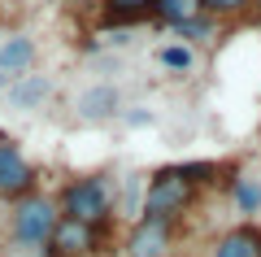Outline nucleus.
<instances>
[{"instance_id": "f257e3e1", "label": "nucleus", "mask_w": 261, "mask_h": 257, "mask_svg": "<svg viewBox=\"0 0 261 257\" xmlns=\"http://www.w3.org/2000/svg\"><path fill=\"white\" fill-rule=\"evenodd\" d=\"M187 201H192V179L183 175V166L157 170V175H152V183L144 188V218L170 222L174 214L187 209Z\"/></svg>"}, {"instance_id": "f03ea898", "label": "nucleus", "mask_w": 261, "mask_h": 257, "mask_svg": "<svg viewBox=\"0 0 261 257\" xmlns=\"http://www.w3.org/2000/svg\"><path fill=\"white\" fill-rule=\"evenodd\" d=\"M57 227V209L48 196H22L13 209V240L18 244H48Z\"/></svg>"}, {"instance_id": "7ed1b4c3", "label": "nucleus", "mask_w": 261, "mask_h": 257, "mask_svg": "<svg viewBox=\"0 0 261 257\" xmlns=\"http://www.w3.org/2000/svg\"><path fill=\"white\" fill-rule=\"evenodd\" d=\"M61 205H65V218H79L87 227H96V222L109 218V188L100 179H79V183L65 188Z\"/></svg>"}, {"instance_id": "20e7f679", "label": "nucleus", "mask_w": 261, "mask_h": 257, "mask_svg": "<svg viewBox=\"0 0 261 257\" xmlns=\"http://www.w3.org/2000/svg\"><path fill=\"white\" fill-rule=\"evenodd\" d=\"M74 109H79L83 122H105V118H118L122 113V96H118L113 83H96V87H87V92H79Z\"/></svg>"}, {"instance_id": "39448f33", "label": "nucleus", "mask_w": 261, "mask_h": 257, "mask_svg": "<svg viewBox=\"0 0 261 257\" xmlns=\"http://www.w3.org/2000/svg\"><path fill=\"white\" fill-rule=\"evenodd\" d=\"M31 183H35V175H31V166L22 161L18 148L0 144V196L9 201V196H27Z\"/></svg>"}, {"instance_id": "423d86ee", "label": "nucleus", "mask_w": 261, "mask_h": 257, "mask_svg": "<svg viewBox=\"0 0 261 257\" xmlns=\"http://www.w3.org/2000/svg\"><path fill=\"white\" fill-rule=\"evenodd\" d=\"M48 244L57 248V257H83V253H92L96 236H92V227L79 222V218H57L53 240H48Z\"/></svg>"}, {"instance_id": "0eeeda50", "label": "nucleus", "mask_w": 261, "mask_h": 257, "mask_svg": "<svg viewBox=\"0 0 261 257\" xmlns=\"http://www.w3.org/2000/svg\"><path fill=\"white\" fill-rule=\"evenodd\" d=\"M166 244H170V222L140 218L130 240H126V253L130 257H166Z\"/></svg>"}, {"instance_id": "6e6552de", "label": "nucleus", "mask_w": 261, "mask_h": 257, "mask_svg": "<svg viewBox=\"0 0 261 257\" xmlns=\"http://www.w3.org/2000/svg\"><path fill=\"white\" fill-rule=\"evenodd\" d=\"M48 96H53V79H48V74H22L18 83H9V109L31 113V109H39Z\"/></svg>"}, {"instance_id": "1a4fd4ad", "label": "nucleus", "mask_w": 261, "mask_h": 257, "mask_svg": "<svg viewBox=\"0 0 261 257\" xmlns=\"http://www.w3.org/2000/svg\"><path fill=\"white\" fill-rule=\"evenodd\" d=\"M214 257H261V227H235L218 240Z\"/></svg>"}, {"instance_id": "9d476101", "label": "nucleus", "mask_w": 261, "mask_h": 257, "mask_svg": "<svg viewBox=\"0 0 261 257\" xmlns=\"http://www.w3.org/2000/svg\"><path fill=\"white\" fill-rule=\"evenodd\" d=\"M31 61H35V44H31L27 35H13V39L0 44V70H5V74L31 70Z\"/></svg>"}, {"instance_id": "9b49d317", "label": "nucleus", "mask_w": 261, "mask_h": 257, "mask_svg": "<svg viewBox=\"0 0 261 257\" xmlns=\"http://www.w3.org/2000/svg\"><path fill=\"white\" fill-rule=\"evenodd\" d=\"M152 9H157L166 22L183 27V22H196V18H200V13H205V5H200V0H152Z\"/></svg>"}, {"instance_id": "f8f14e48", "label": "nucleus", "mask_w": 261, "mask_h": 257, "mask_svg": "<svg viewBox=\"0 0 261 257\" xmlns=\"http://www.w3.org/2000/svg\"><path fill=\"white\" fill-rule=\"evenodd\" d=\"M235 205H240V214H257L261 209V179H252V175L235 179Z\"/></svg>"}, {"instance_id": "ddd939ff", "label": "nucleus", "mask_w": 261, "mask_h": 257, "mask_svg": "<svg viewBox=\"0 0 261 257\" xmlns=\"http://www.w3.org/2000/svg\"><path fill=\"white\" fill-rule=\"evenodd\" d=\"M157 61L166 65V70H174V74H187V70L196 65V53H192L187 44H166V48L157 53Z\"/></svg>"}, {"instance_id": "4468645a", "label": "nucleus", "mask_w": 261, "mask_h": 257, "mask_svg": "<svg viewBox=\"0 0 261 257\" xmlns=\"http://www.w3.org/2000/svg\"><path fill=\"white\" fill-rule=\"evenodd\" d=\"M209 13H240V9H248L252 0H200Z\"/></svg>"}, {"instance_id": "2eb2a0df", "label": "nucleus", "mask_w": 261, "mask_h": 257, "mask_svg": "<svg viewBox=\"0 0 261 257\" xmlns=\"http://www.w3.org/2000/svg\"><path fill=\"white\" fill-rule=\"evenodd\" d=\"M100 39H105L109 48H126V44H130V31H105Z\"/></svg>"}, {"instance_id": "dca6fc26", "label": "nucleus", "mask_w": 261, "mask_h": 257, "mask_svg": "<svg viewBox=\"0 0 261 257\" xmlns=\"http://www.w3.org/2000/svg\"><path fill=\"white\" fill-rule=\"evenodd\" d=\"M144 5H152V0H109V9H118V13H130V9H144Z\"/></svg>"}, {"instance_id": "f3484780", "label": "nucleus", "mask_w": 261, "mask_h": 257, "mask_svg": "<svg viewBox=\"0 0 261 257\" xmlns=\"http://www.w3.org/2000/svg\"><path fill=\"white\" fill-rule=\"evenodd\" d=\"M126 122H130V127H144V122H152V113L148 109H135V113H126Z\"/></svg>"}, {"instance_id": "a211bd4d", "label": "nucleus", "mask_w": 261, "mask_h": 257, "mask_svg": "<svg viewBox=\"0 0 261 257\" xmlns=\"http://www.w3.org/2000/svg\"><path fill=\"white\" fill-rule=\"evenodd\" d=\"M5 87H9V74H5V70H0V92H5Z\"/></svg>"}, {"instance_id": "6ab92c4d", "label": "nucleus", "mask_w": 261, "mask_h": 257, "mask_svg": "<svg viewBox=\"0 0 261 257\" xmlns=\"http://www.w3.org/2000/svg\"><path fill=\"white\" fill-rule=\"evenodd\" d=\"M257 5H261V0H257Z\"/></svg>"}]
</instances>
